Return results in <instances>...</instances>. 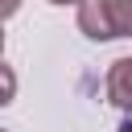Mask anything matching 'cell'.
<instances>
[{
	"label": "cell",
	"instance_id": "cell-1",
	"mask_svg": "<svg viewBox=\"0 0 132 132\" xmlns=\"http://www.w3.org/2000/svg\"><path fill=\"white\" fill-rule=\"evenodd\" d=\"M78 29L91 41L132 37V0H82L78 4Z\"/></svg>",
	"mask_w": 132,
	"mask_h": 132
},
{
	"label": "cell",
	"instance_id": "cell-2",
	"mask_svg": "<svg viewBox=\"0 0 132 132\" xmlns=\"http://www.w3.org/2000/svg\"><path fill=\"white\" fill-rule=\"evenodd\" d=\"M103 91H107V103H111L116 111H128V116H132V54H128V58H116V62L107 66Z\"/></svg>",
	"mask_w": 132,
	"mask_h": 132
},
{
	"label": "cell",
	"instance_id": "cell-3",
	"mask_svg": "<svg viewBox=\"0 0 132 132\" xmlns=\"http://www.w3.org/2000/svg\"><path fill=\"white\" fill-rule=\"evenodd\" d=\"M12 95H16V74H12V66L0 62V107H8Z\"/></svg>",
	"mask_w": 132,
	"mask_h": 132
},
{
	"label": "cell",
	"instance_id": "cell-4",
	"mask_svg": "<svg viewBox=\"0 0 132 132\" xmlns=\"http://www.w3.org/2000/svg\"><path fill=\"white\" fill-rule=\"evenodd\" d=\"M16 8H21V0H0V21H8Z\"/></svg>",
	"mask_w": 132,
	"mask_h": 132
},
{
	"label": "cell",
	"instance_id": "cell-5",
	"mask_svg": "<svg viewBox=\"0 0 132 132\" xmlns=\"http://www.w3.org/2000/svg\"><path fill=\"white\" fill-rule=\"evenodd\" d=\"M50 4H82V0H50Z\"/></svg>",
	"mask_w": 132,
	"mask_h": 132
},
{
	"label": "cell",
	"instance_id": "cell-6",
	"mask_svg": "<svg viewBox=\"0 0 132 132\" xmlns=\"http://www.w3.org/2000/svg\"><path fill=\"white\" fill-rule=\"evenodd\" d=\"M0 50H4V29H0Z\"/></svg>",
	"mask_w": 132,
	"mask_h": 132
},
{
	"label": "cell",
	"instance_id": "cell-7",
	"mask_svg": "<svg viewBox=\"0 0 132 132\" xmlns=\"http://www.w3.org/2000/svg\"><path fill=\"white\" fill-rule=\"evenodd\" d=\"M0 132H4V128H0Z\"/></svg>",
	"mask_w": 132,
	"mask_h": 132
}]
</instances>
